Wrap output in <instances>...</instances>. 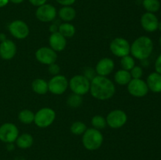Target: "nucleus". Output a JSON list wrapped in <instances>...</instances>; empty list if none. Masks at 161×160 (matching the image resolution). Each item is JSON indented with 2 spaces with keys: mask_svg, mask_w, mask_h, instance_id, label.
<instances>
[{
  "mask_svg": "<svg viewBox=\"0 0 161 160\" xmlns=\"http://www.w3.org/2000/svg\"><path fill=\"white\" fill-rule=\"evenodd\" d=\"M57 15L56 8L50 4H43L39 6L36 12L38 20L42 22H50L55 19Z\"/></svg>",
  "mask_w": 161,
  "mask_h": 160,
  "instance_id": "f8f14e48",
  "label": "nucleus"
},
{
  "mask_svg": "<svg viewBox=\"0 0 161 160\" xmlns=\"http://www.w3.org/2000/svg\"><path fill=\"white\" fill-rule=\"evenodd\" d=\"M58 28H59V25H58V24L53 23L50 25V31H51L52 33H54L58 31Z\"/></svg>",
  "mask_w": 161,
  "mask_h": 160,
  "instance_id": "c9c22d12",
  "label": "nucleus"
},
{
  "mask_svg": "<svg viewBox=\"0 0 161 160\" xmlns=\"http://www.w3.org/2000/svg\"><path fill=\"white\" fill-rule=\"evenodd\" d=\"M114 78L116 83L119 85H121V86L128 84L130 80L132 79L130 72L128 71L124 70V69L116 72L114 75Z\"/></svg>",
  "mask_w": 161,
  "mask_h": 160,
  "instance_id": "412c9836",
  "label": "nucleus"
},
{
  "mask_svg": "<svg viewBox=\"0 0 161 160\" xmlns=\"http://www.w3.org/2000/svg\"><path fill=\"white\" fill-rule=\"evenodd\" d=\"M17 53L16 44L9 39H6L0 43V56L4 60H10Z\"/></svg>",
  "mask_w": 161,
  "mask_h": 160,
  "instance_id": "2eb2a0df",
  "label": "nucleus"
},
{
  "mask_svg": "<svg viewBox=\"0 0 161 160\" xmlns=\"http://www.w3.org/2000/svg\"><path fill=\"white\" fill-rule=\"evenodd\" d=\"M130 75L133 78H141L143 75L142 68L139 66H135L133 68L130 70Z\"/></svg>",
  "mask_w": 161,
  "mask_h": 160,
  "instance_id": "c756f323",
  "label": "nucleus"
},
{
  "mask_svg": "<svg viewBox=\"0 0 161 160\" xmlns=\"http://www.w3.org/2000/svg\"><path fill=\"white\" fill-rule=\"evenodd\" d=\"M6 35L3 34V33H1V34H0V41H1V42L6 40Z\"/></svg>",
  "mask_w": 161,
  "mask_h": 160,
  "instance_id": "58836bf2",
  "label": "nucleus"
},
{
  "mask_svg": "<svg viewBox=\"0 0 161 160\" xmlns=\"http://www.w3.org/2000/svg\"><path fill=\"white\" fill-rule=\"evenodd\" d=\"M159 42H160V46H161V36H160V39H159Z\"/></svg>",
  "mask_w": 161,
  "mask_h": 160,
  "instance_id": "79ce46f5",
  "label": "nucleus"
},
{
  "mask_svg": "<svg viewBox=\"0 0 161 160\" xmlns=\"http://www.w3.org/2000/svg\"><path fill=\"white\" fill-rule=\"evenodd\" d=\"M71 132L75 135H80L84 133L86 130V126L83 122H75L71 125Z\"/></svg>",
  "mask_w": 161,
  "mask_h": 160,
  "instance_id": "c85d7f7f",
  "label": "nucleus"
},
{
  "mask_svg": "<svg viewBox=\"0 0 161 160\" xmlns=\"http://www.w3.org/2000/svg\"><path fill=\"white\" fill-rule=\"evenodd\" d=\"M55 118L56 114L53 109L50 108H43L39 110L35 115L34 122L37 126L40 128H46L53 123Z\"/></svg>",
  "mask_w": 161,
  "mask_h": 160,
  "instance_id": "20e7f679",
  "label": "nucleus"
},
{
  "mask_svg": "<svg viewBox=\"0 0 161 160\" xmlns=\"http://www.w3.org/2000/svg\"><path fill=\"white\" fill-rule=\"evenodd\" d=\"M19 131L14 123L6 122L0 126V141L4 143H14L18 137Z\"/></svg>",
  "mask_w": 161,
  "mask_h": 160,
  "instance_id": "423d86ee",
  "label": "nucleus"
},
{
  "mask_svg": "<svg viewBox=\"0 0 161 160\" xmlns=\"http://www.w3.org/2000/svg\"><path fill=\"white\" fill-rule=\"evenodd\" d=\"M19 120L24 124H30L34 122L35 114L31 111L28 109L22 110L18 115Z\"/></svg>",
  "mask_w": 161,
  "mask_h": 160,
  "instance_id": "b1692460",
  "label": "nucleus"
},
{
  "mask_svg": "<svg viewBox=\"0 0 161 160\" xmlns=\"http://www.w3.org/2000/svg\"><path fill=\"white\" fill-rule=\"evenodd\" d=\"M9 1L12 2L13 3H15V4H19V3H21L24 0H9Z\"/></svg>",
  "mask_w": 161,
  "mask_h": 160,
  "instance_id": "ea45409f",
  "label": "nucleus"
},
{
  "mask_svg": "<svg viewBox=\"0 0 161 160\" xmlns=\"http://www.w3.org/2000/svg\"><path fill=\"white\" fill-rule=\"evenodd\" d=\"M30 2V3L33 5L35 6H40L42 5L45 4L47 0H28Z\"/></svg>",
  "mask_w": 161,
  "mask_h": 160,
  "instance_id": "f704fd0d",
  "label": "nucleus"
},
{
  "mask_svg": "<svg viewBox=\"0 0 161 160\" xmlns=\"http://www.w3.org/2000/svg\"><path fill=\"white\" fill-rule=\"evenodd\" d=\"M9 31L14 38L18 39H24L29 35V28L27 24L22 20H17L11 22L9 24Z\"/></svg>",
  "mask_w": 161,
  "mask_h": 160,
  "instance_id": "9d476101",
  "label": "nucleus"
},
{
  "mask_svg": "<svg viewBox=\"0 0 161 160\" xmlns=\"http://www.w3.org/2000/svg\"><path fill=\"white\" fill-rule=\"evenodd\" d=\"M158 28H159V30H160V31H161V22H160V23H159V24H158Z\"/></svg>",
  "mask_w": 161,
  "mask_h": 160,
  "instance_id": "a19ab883",
  "label": "nucleus"
},
{
  "mask_svg": "<svg viewBox=\"0 0 161 160\" xmlns=\"http://www.w3.org/2000/svg\"><path fill=\"white\" fill-rule=\"evenodd\" d=\"M48 71H49V72L51 74V75H58V74H59L60 71H61V68H60V67L58 64L53 63V64H51L49 65Z\"/></svg>",
  "mask_w": 161,
  "mask_h": 160,
  "instance_id": "7c9ffc66",
  "label": "nucleus"
},
{
  "mask_svg": "<svg viewBox=\"0 0 161 160\" xmlns=\"http://www.w3.org/2000/svg\"><path fill=\"white\" fill-rule=\"evenodd\" d=\"M110 50L116 56L123 57L130 53V45L128 41L123 38H116L110 43Z\"/></svg>",
  "mask_w": 161,
  "mask_h": 160,
  "instance_id": "0eeeda50",
  "label": "nucleus"
},
{
  "mask_svg": "<svg viewBox=\"0 0 161 160\" xmlns=\"http://www.w3.org/2000/svg\"><path fill=\"white\" fill-rule=\"evenodd\" d=\"M49 42L51 49H53L54 51H62L66 46V38L64 37L60 32L52 33L49 39Z\"/></svg>",
  "mask_w": 161,
  "mask_h": 160,
  "instance_id": "f3484780",
  "label": "nucleus"
},
{
  "mask_svg": "<svg viewBox=\"0 0 161 160\" xmlns=\"http://www.w3.org/2000/svg\"><path fill=\"white\" fill-rule=\"evenodd\" d=\"M69 86L73 93L84 95L90 90L91 83L84 75H75L69 81Z\"/></svg>",
  "mask_w": 161,
  "mask_h": 160,
  "instance_id": "39448f33",
  "label": "nucleus"
},
{
  "mask_svg": "<svg viewBox=\"0 0 161 160\" xmlns=\"http://www.w3.org/2000/svg\"><path fill=\"white\" fill-rule=\"evenodd\" d=\"M9 0H0V8L2 7H4L5 6L8 4Z\"/></svg>",
  "mask_w": 161,
  "mask_h": 160,
  "instance_id": "e433bc0d",
  "label": "nucleus"
},
{
  "mask_svg": "<svg viewBox=\"0 0 161 160\" xmlns=\"http://www.w3.org/2000/svg\"><path fill=\"white\" fill-rule=\"evenodd\" d=\"M115 67L114 62L110 58H103L100 60L96 65V73L101 76H107L112 73Z\"/></svg>",
  "mask_w": 161,
  "mask_h": 160,
  "instance_id": "dca6fc26",
  "label": "nucleus"
},
{
  "mask_svg": "<svg viewBox=\"0 0 161 160\" xmlns=\"http://www.w3.org/2000/svg\"><path fill=\"white\" fill-rule=\"evenodd\" d=\"M90 91L94 98L105 100L111 98L114 95L116 88L113 82L108 78L97 75L91 80Z\"/></svg>",
  "mask_w": 161,
  "mask_h": 160,
  "instance_id": "f257e3e1",
  "label": "nucleus"
},
{
  "mask_svg": "<svg viewBox=\"0 0 161 160\" xmlns=\"http://www.w3.org/2000/svg\"><path fill=\"white\" fill-rule=\"evenodd\" d=\"M95 71L94 69H92L91 67H86V69L84 70V76L87 78L88 80H92L94 77L96 76L95 75Z\"/></svg>",
  "mask_w": 161,
  "mask_h": 160,
  "instance_id": "2f4dec72",
  "label": "nucleus"
},
{
  "mask_svg": "<svg viewBox=\"0 0 161 160\" xmlns=\"http://www.w3.org/2000/svg\"><path fill=\"white\" fill-rule=\"evenodd\" d=\"M36 57L41 64L50 65L55 63L58 55L53 49L49 47H41L36 51Z\"/></svg>",
  "mask_w": 161,
  "mask_h": 160,
  "instance_id": "ddd939ff",
  "label": "nucleus"
},
{
  "mask_svg": "<svg viewBox=\"0 0 161 160\" xmlns=\"http://www.w3.org/2000/svg\"><path fill=\"white\" fill-rule=\"evenodd\" d=\"M69 83L64 75H54L48 83L49 90L55 95H61L67 89Z\"/></svg>",
  "mask_w": 161,
  "mask_h": 160,
  "instance_id": "6e6552de",
  "label": "nucleus"
},
{
  "mask_svg": "<svg viewBox=\"0 0 161 160\" xmlns=\"http://www.w3.org/2000/svg\"><path fill=\"white\" fill-rule=\"evenodd\" d=\"M83 103V99L81 96L78 94L73 93L69 96V99L67 100V104L71 108H78Z\"/></svg>",
  "mask_w": 161,
  "mask_h": 160,
  "instance_id": "bb28decb",
  "label": "nucleus"
},
{
  "mask_svg": "<svg viewBox=\"0 0 161 160\" xmlns=\"http://www.w3.org/2000/svg\"><path fill=\"white\" fill-rule=\"evenodd\" d=\"M141 24L143 29L148 32H153L158 29L159 21L156 15L153 13H146L141 17Z\"/></svg>",
  "mask_w": 161,
  "mask_h": 160,
  "instance_id": "4468645a",
  "label": "nucleus"
},
{
  "mask_svg": "<svg viewBox=\"0 0 161 160\" xmlns=\"http://www.w3.org/2000/svg\"><path fill=\"white\" fill-rule=\"evenodd\" d=\"M6 148L8 151H13L14 149V145L13 143H8L7 145H6Z\"/></svg>",
  "mask_w": 161,
  "mask_h": 160,
  "instance_id": "4c0bfd02",
  "label": "nucleus"
},
{
  "mask_svg": "<svg viewBox=\"0 0 161 160\" xmlns=\"http://www.w3.org/2000/svg\"><path fill=\"white\" fill-rule=\"evenodd\" d=\"M59 4L62 5V6H71V5L73 4L75 2V0H56Z\"/></svg>",
  "mask_w": 161,
  "mask_h": 160,
  "instance_id": "72a5a7b5",
  "label": "nucleus"
},
{
  "mask_svg": "<svg viewBox=\"0 0 161 160\" xmlns=\"http://www.w3.org/2000/svg\"><path fill=\"white\" fill-rule=\"evenodd\" d=\"M75 10L70 6H63L58 12L59 17L62 20L66 22L72 21L75 17Z\"/></svg>",
  "mask_w": 161,
  "mask_h": 160,
  "instance_id": "aec40b11",
  "label": "nucleus"
},
{
  "mask_svg": "<svg viewBox=\"0 0 161 160\" xmlns=\"http://www.w3.org/2000/svg\"><path fill=\"white\" fill-rule=\"evenodd\" d=\"M121 67H123L124 70L126 71H130L135 66V60L133 59V57L129 55L125 56H123L122 59L120 61Z\"/></svg>",
  "mask_w": 161,
  "mask_h": 160,
  "instance_id": "a878e982",
  "label": "nucleus"
},
{
  "mask_svg": "<svg viewBox=\"0 0 161 160\" xmlns=\"http://www.w3.org/2000/svg\"><path fill=\"white\" fill-rule=\"evenodd\" d=\"M16 142H17V145L20 148L26 149L32 145L33 137L31 136V135L28 134V133H24L20 136H18V137L16 140Z\"/></svg>",
  "mask_w": 161,
  "mask_h": 160,
  "instance_id": "4be33fe9",
  "label": "nucleus"
},
{
  "mask_svg": "<svg viewBox=\"0 0 161 160\" xmlns=\"http://www.w3.org/2000/svg\"><path fill=\"white\" fill-rule=\"evenodd\" d=\"M148 88L153 93H161V75L153 72L148 76L146 81Z\"/></svg>",
  "mask_w": 161,
  "mask_h": 160,
  "instance_id": "a211bd4d",
  "label": "nucleus"
},
{
  "mask_svg": "<svg viewBox=\"0 0 161 160\" xmlns=\"http://www.w3.org/2000/svg\"><path fill=\"white\" fill-rule=\"evenodd\" d=\"M31 88L35 93L40 95H43L49 90L48 83L42 78H36L31 83Z\"/></svg>",
  "mask_w": 161,
  "mask_h": 160,
  "instance_id": "6ab92c4d",
  "label": "nucleus"
},
{
  "mask_svg": "<svg viewBox=\"0 0 161 160\" xmlns=\"http://www.w3.org/2000/svg\"><path fill=\"white\" fill-rule=\"evenodd\" d=\"M58 32L65 38H72L75 33V28L72 24L63 23L59 25Z\"/></svg>",
  "mask_w": 161,
  "mask_h": 160,
  "instance_id": "5701e85b",
  "label": "nucleus"
},
{
  "mask_svg": "<svg viewBox=\"0 0 161 160\" xmlns=\"http://www.w3.org/2000/svg\"><path fill=\"white\" fill-rule=\"evenodd\" d=\"M142 5L149 13H156L160 9V3L159 0H143Z\"/></svg>",
  "mask_w": 161,
  "mask_h": 160,
  "instance_id": "393cba45",
  "label": "nucleus"
},
{
  "mask_svg": "<svg viewBox=\"0 0 161 160\" xmlns=\"http://www.w3.org/2000/svg\"><path fill=\"white\" fill-rule=\"evenodd\" d=\"M102 142H103V136L97 129H87L83 133V144L87 150H97L102 146Z\"/></svg>",
  "mask_w": 161,
  "mask_h": 160,
  "instance_id": "7ed1b4c3",
  "label": "nucleus"
},
{
  "mask_svg": "<svg viewBox=\"0 0 161 160\" xmlns=\"http://www.w3.org/2000/svg\"><path fill=\"white\" fill-rule=\"evenodd\" d=\"M153 43L147 36H140L134 41L130 46V53L134 57L138 60H146L152 53Z\"/></svg>",
  "mask_w": 161,
  "mask_h": 160,
  "instance_id": "f03ea898",
  "label": "nucleus"
},
{
  "mask_svg": "<svg viewBox=\"0 0 161 160\" xmlns=\"http://www.w3.org/2000/svg\"><path fill=\"white\" fill-rule=\"evenodd\" d=\"M127 90L134 97H142L148 93L149 88L146 82L141 78H133L127 84Z\"/></svg>",
  "mask_w": 161,
  "mask_h": 160,
  "instance_id": "1a4fd4ad",
  "label": "nucleus"
},
{
  "mask_svg": "<svg viewBox=\"0 0 161 160\" xmlns=\"http://www.w3.org/2000/svg\"><path fill=\"white\" fill-rule=\"evenodd\" d=\"M127 120L126 113L122 110H114L108 113L106 118V123L113 129L122 127Z\"/></svg>",
  "mask_w": 161,
  "mask_h": 160,
  "instance_id": "9b49d317",
  "label": "nucleus"
},
{
  "mask_svg": "<svg viewBox=\"0 0 161 160\" xmlns=\"http://www.w3.org/2000/svg\"><path fill=\"white\" fill-rule=\"evenodd\" d=\"M91 124H92L93 126L94 127V129H97V130H99L105 128L107 123L106 120H105V119L103 116L95 115L92 118Z\"/></svg>",
  "mask_w": 161,
  "mask_h": 160,
  "instance_id": "cd10ccee",
  "label": "nucleus"
},
{
  "mask_svg": "<svg viewBox=\"0 0 161 160\" xmlns=\"http://www.w3.org/2000/svg\"><path fill=\"white\" fill-rule=\"evenodd\" d=\"M155 69L156 72L161 75V54L157 57V61L155 62Z\"/></svg>",
  "mask_w": 161,
  "mask_h": 160,
  "instance_id": "473e14b6",
  "label": "nucleus"
}]
</instances>
